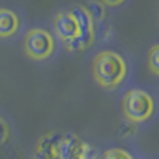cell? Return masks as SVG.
<instances>
[{"label":"cell","mask_w":159,"mask_h":159,"mask_svg":"<svg viewBox=\"0 0 159 159\" xmlns=\"http://www.w3.org/2000/svg\"><path fill=\"white\" fill-rule=\"evenodd\" d=\"M127 67L120 55L105 50L93 59V77L103 88H115L123 81Z\"/></svg>","instance_id":"cell-1"},{"label":"cell","mask_w":159,"mask_h":159,"mask_svg":"<svg viewBox=\"0 0 159 159\" xmlns=\"http://www.w3.org/2000/svg\"><path fill=\"white\" fill-rule=\"evenodd\" d=\"M123 113L134 123L145 121L154 113V101L145 91L131 89L123 98Z\"/></svg>","instance_id":"cell-2"},{"label":"cell","mask_w":159,"mask_h":159,"mask_svg":"<svg viewBox=\"0 0 159 159\" xmlns=\"http://www.w3.org/2000/svg\"><path fill=\"white\" fill-rule=\"evenodd\" d=\"M24 49L27 55L34 60H45L53 53L55 42L49 32L45 30L34 28L25 35Z\"/></svg>","instance_id":"cell-3"},{"label":"cell","mask_w":159,"mask_h":159,"mask_svg":"<svg viewBox=\"0 0 159 159\" xmlns=\"http://www.w3.org/2000/svg\"><path fill=\"white\" fill-rule=\"evenodd\" d=\"M71 16L74 17L75 24L78 27V41L81 43L82 50L87 49L93 42V21L87 13L84 6H75L70 10Z\"/></svg>","instance_id":"cell-4"},{"label":"cell","mask_w":159,"mask_h":159,"mask_svg":"<svg viewBox=\"0 0 159 159\" xmlns=\"http://www.w3.org/2000/svg\"><path fill=\"white\" fill-rule=\"evenodd\" d=\"M84 141L75 134H63L59 135L56 143V154L59 159H77Z\"/></svg>","instance_id":"cell-5"},{"label":"cell","mask_w":159,"mask_h":159,"mask_svg":"<svg viewBox=\"0 0 159 159\" xmlns=\"http://www.w3.org/2000/svg\"><path fill=\"white\" fill-rule=\"evenodd\" d=\"M55 30L61 41H67V39L75 38L78 35V27L70 11L59 13L55 17Z\"/></svg>","instance_id":"cell-6"},{"label":"cell","mask_w":159,"mask_h":159,"mask_svg":"<svg viewBox=\"0 0 159 159\" xmlns=\"http://www.w3.org/2000/svg\"><path fill=\"white\" fill-rule=\"evenodd\" d=\"M59 135L60 134H56V133L42 135L36 144L34 159H59L56 154V143H57Z\"/></svg>","instance_id":"cell-7"},{"label":"cell","mask_w":159,"mask_h":159,"mask_svg":"<svg viewBox=\"0 0 159 159\" xmlns=\"http://www.w3.org/2000/svg\"><path fill=\"white\" fill-rule=\"evenodd\" d=\"M20 27V20L14 11L8 8H0V38H8L14 35Z\"/></svg>","instance_id":"cell-8"},{"label":"cell","mask_w":159,"mask_h":159,"mask_svg":"<svg viewBox=\"0 0 159 159\" xmlns=\"http://www.w3.org/2000/svg\"><path fill=\"white\" fill-rule=\"evenodd\" d=\"M87 13L89 14V17L92 18L93 22H99L101 20H103L105 17V7L103 4H101L99 2H95V0H91L88 2L87 6H84Z\"/></svg>","instance_id":"cell-9"},{"label":"cell","mask_w":159,"mask_h":159,"mask_svg":"<svg viewBox=\"0 0 159 159\" xmlns=\"http://www.w3.org/2000/svg\"><path fill=\"white\" fill-rule=\"evenodd\" d=\"M135 133H137V126H135V123L131 120H127V119L123 123H120V126H119V129H117V134H119V137H121V138H130L131 135H134Z\"/></svg>","instance_id":"cell-10"},{"label":"cell","mask_w":159,"mask_h":159,"mask_svg":"<svg viewBox=\"0 0 159 159\" xmlns=\"http://www.w3.org/2000/svg\"><path fill=\"white\" fill-rule=\"evenodd\" d=\"M148 66L154 74L159 75V45H155L148 55Z\"/></svg>","instance_id":"cell-11"},{"label":"cell","mask_w":159,"mask_h":159,"mask_svg":"<svg viewBox=\"0 0 159 159\" xmlns=\"http://www.w3.org/2000/svg\"><path fill=\"white\" fill-rule=\"evenodd\" d=\"M102 159H133V158L129 152L123 151V149L113 148V149H109V151L105 152Z\"/></svg>","instance_id":"cell-12"},{"label":"cell","mask_w":159,"mask_h":159,"mask_svg":"<svg viewBox=\"0 0 159 159\" xmlns=\"http://www.w3.org/2000/svg\"><path fill=\"white\" fill-rule=\"evenodd\" d=\"M96 158H98L96 149L93 148L91 144L84 143V145H82V148H81V152H80L77 159H96Z\"/></svg>","instance_id":"cell-13"},{"label":"cell","mask_w":159,"mask_h":159,"mask_svg":"<svg viewBox=\"0 0 159 159\" xmlns=\"http://www.w3.org/2000/svg\"><path fill=\"white\" fill-rule=\"evenodd\" d=\"M8 134H10V131H8L7 123H6V121L0 117V145H2V144H4L6 141L8 140Z\"/></svg>","instance_id":"cell-14"},{"label":"cell","mask_w":159,"mask_h":159,"mask_svg":"<svg viewBox=\"0 0 159 159\" xmlns=\"http://www.w3.org/2000/svg\"><path fill=\"white\" fill-rule=\"evenodd\" d=\"M64 42V45H66V48L69 50H82V48H81V43H80V41H78V38L75 36V38H71V39H67V41H63Z\"/></svg>","instance_id":"cell-15"},{"label":"cell","mask_w":159,"mask_h":159,"mask_svg":"<svg viewBox=\"0 0 159 159\" xmlns=\"http://www.w3.org/2000/svg\"><path fill=\"white\" fill-rule=\"evenodd\" d=\"M124 0H102V3L106 6H110V7H115V6H120Z\"/></svg>","instance_id":"cell-16"}]
</instances>
